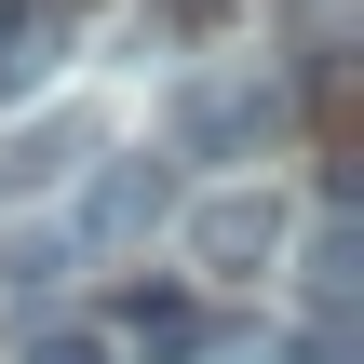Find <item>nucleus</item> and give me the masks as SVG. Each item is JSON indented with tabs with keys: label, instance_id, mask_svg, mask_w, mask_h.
I'll return each instance as SVG.
<instances>
[{
	"label": "nucleus",
	"instance_id": "1",
	"mask_svg": "<svg viewBox=\"0 0 364 364\" xmlns=\"http://www.w3.org/2000/svg\"><path fill=\"white\" fill-rule=\"evenodd\" d=\"M284 122H297V95L270 68H189L162 108V162H270Z\"/></svg>",
	"mask_w": 364,
	"mask_h": 364
},
{
	"label": "nucleus",
	"instance_id": "2",
	"mask_svg": "<svg viewBox=\"0 0 364 364\" xmlns=\"http://www.w3.org/2000/svg\"><path fill=\"white\" fill-rule=\"evenodd\" d=\"M149 230H176V162H95L68 243H81V257H122V243H149Z\"/></svg>",
	"mask_w": 364,
	"mask_h": 364
},
{
	"label": "nucleus",
	"instance_id": "3",
	"mask_svg": "<svg viewBox=\"0 0 364 364\" xmlns=\"http://www.w3.org/2000/svg\"><path fill=\"white\" fill-rule=\"evenodd\" d=\"M176 230H189V270H216V284H257V270L284 257V203H270V189H203Z\"/></svg>",
	"mask_w": 364,
	"mask_h": 364
},
{
	"label": "nucleus",
	"instance_id": "4",
	"mask_svg": "<svg viewBox=\"0 0 364 364\" xmlns=\"http://www.w3.org/2000/svg\"><path fill=\"white\" fill-rule=\"evenodd\" d=\"M81 162H95V122H81V108H41V122L0 135V203H41V189L81 176Z\"/></svg>",
	"mask_w": 364,
	"mask_h": 364
},
{
	"label": "nucleus",
	"instance_id": "5",
	"mask_svg": "<svg viewBox=\"0 0 364 364\" xmlns=\"http://www.w3.org/2000/svg\"><path fill=\"white\" fill-rule=\"evenodd\" d=\"M54 54H68V14H54V0H0V108H14V95H41V81H54Z\"/></svg>",
	"mask_w": 364,
	"mask_h": 364
},
{
	"label": "nucleus",
	"instance_id": "6",
	"mask_svg": "<svg viewBox=\"0 0 364 364\" xmlns=\"http://www.w3.org/2000/svg\"><path fill=\"white\" fill-rule=\"evenodd\" d=\"M351 284H364V230L324 216V230L297 243V297H311V324H351Z\"/></svg>",
	"mask_w": 364,
	"mask_h": 364
},
{
	"label": "nucleus",
	"instance_id": "7",
	"mask_svg": "<svg viewBox=\"0 0 364 364\" xmlns=\"http://www.w3.org/2000/svg\"><path fill=\"white\" fill-rule=\"evenodd\" d=\"M108 351H122V364H203V351H216V324H203L189 297H135Z\"/></svg>",
	"mask_w": 364,
	"mask_h": 364
},
{
	"label": "nucleus",
	"instance_id": "8",
	"mask_svg": "<svg viewBox=\"0 0 364 364\" xmlns=\"http://www.w3.org/2000/svg\"><path fill=\"white\" fill-rule=\"evenodd\" d=\"M68 270H81V243H68L54 216H41V230H27V216L0 230V311H27V297H54Z\"/></svg>",
	"mask_w": 364,
	"mask_h": 364
},
{
	"label": "nucleus",
	"instance_id": "9",
	"mask_svg": "<svg viewBox=\"0 0 364 364\" xmlns=\"http://www.w3.org/2000/svg\"><path fill=\"white\" fill-rule=\"evenodd\" d=\"M351 27H364V0H284V41H297V81H311V95H338Z\"/></svg>",
	"mask_w": 364,
	"mask_h": 364
},
{
	"label": "nucleus",
	"instance_id": "10",
	"mask_svg": "<svg viewBox=\"0 0 364 364\" xmlns=\"http://www.w3.org/2000/svg\"><path fill=\"white\" fill-rule=\"evenodd\" d=\"M27 364H122V351H108V324H41Z\"/></svg>",
	"mask_w": 364,
	"mask_h": 364
}]
</instances>
